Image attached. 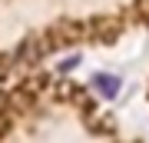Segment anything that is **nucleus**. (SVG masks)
I'll list each match as a JSON object with an SVG mask.
<instances>
[{"label":"nucleus","instance_id":"f257e3e1","mask_svg":"<svg viewBox=\"0 0 149 143\" xmlns=\"http://www.w3.org/2000/svg\"><path fill=\"white\" fill-rule=\"evenodd\" d=\"M90 90H96L103 100H116V93L123 90V80L116 73H103V70H100V73L90 77Z\"/></svg>","mask_w":149,"mask_h":143},{"label":"nucleus","instance_id":"f03ea898","mask_svg":"<svg viewBox=\"0 0 149 143\" xmlns=\"http://www.w3.org/2000/svg\"><path fill=\"white\" fill-rule=\"evenodd\" d=\"M76 63H80V53H70V57H63L56 63V70L60 73H70V70H76Z\"/></svg>","mask_w":149,"mask_h":143}]
</instances>
